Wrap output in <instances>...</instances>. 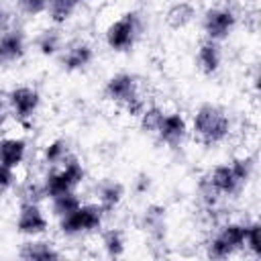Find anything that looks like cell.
<instances>
[{"instance_id":"obj_31","label":"cell","mask_w":261,"mask_h":261,"mask_svg":"<svg viewBox=\"0 0 261 261\" xmlns=\"http://www.w3.org/2000/svg\"><path fill=\"white\" fill-rule=\"evenodd\" d=\"M14 184V169L0 163V194H4Z\"/></svg>"},{"instance_id":"obj_34","label":"cell","mask_w":261,"mask_h":261,"mask_svg":"<svg viewBox=\"0 0 261 261\" xmlns=\"http://www.w3.org/2000/svg\"><path fill=\"white\" fill-rule=\"evenodd\" d=\"M6 118H8V112H6V108L0 104V128L6 124Z\"/></svg>"},{"instance_id":"obj_21","label":"cell","mask_w":261,"mask_h":261,"mask_svg":"<svg viewBox=\"0 0 261 261\" xmlns=\"http://www.w3.org/2000/svg\"><path fill=\"white\" fill-rule=\"evenodd\" d=\"M80 204H82V200H80V196L75 194V190L63 192V194L51 198V210H53V214H55L57 218H61V216L73 212Z\"/></svg>"},{"instance_id":"obj_11","label":"cell","mask_w":261,"mask_h":261,"mask_svg":"<svg viewBox=\"0 0 261 261\" xmlns=\"http://www.w3.org/2000/svg\"><path fill=\"white\" fill-rule=\"evenodd\" d=\"M208 181L220 192V196L224 198V196H234V194H239L245 186L239 181V177L234 175V171H232V167H230V163H222V165H216L208 175Z\"/></svg>"},{"instance_id":"obj_5","label":"cell","mask_w":261,"mask_h":261,"mask_svg":"<svg viewBox=\"0 0 261 261\" xmlns=\"http://www.w3.org/2000/svg\"><path fill=\"white\" fill-rule=\"evenodd\" d=\"M241 249H245V224L243 222H226L206 245V253L210 259H226Z\"/></svg>"},{"instance_id":"obj_22","label":"cell","mask_w":261,"mask_h":261,"mask_svg":"<svg viewBox=\"0 0 261 261\" xmlns=\"http://www.w3.org/2000/svg\"><path fill=\"white\" fill-rule=\"evenodd\" d=\"M102 247H104V253L112 259L116 257H122L124 255V237L118 228H108L102 232Z\"/></svg>"},{"instance_id":"obj_1","label":"cell","mask_w":261,"mask_h":261,"mask_svg":"<svg viewBox=\"0 0 261 261\" xmlns=\"http://www.w3.org/2000/svg\"><path fill=\"white\" fill-rule=\"evenodd\" d=\"M192 133L198 143L212 147L222 143L230 133V118L226 110L218 104L204 102L198 106L194 120H192Z\"/></svg>"},{"instance_id":"obj_18","label":"cell","mask_w":261,"mask_h":261,"mask_svg":"<svg viewBox=\"0 0 261 261\" xmlns=\"http://www.w3.org/2000/svg\"><path fill=\"white\" fill-rule=\"evenodd\" d=\"M122 196H124L122 184H118V181H106L98 190V204L102 206L104 212H110V210H114L122 202Z\"/></svg>"},{"instance_id":"obj_14","label":"cell","mask_w":261,"mask_h":261,"mask_svg":"<svg viewBox=\"0 0 261 261\" xmlns=\"http://www.w3.org/2000/svg\"><path fill=\"white\" fill-rule=\"evenodd\" d=\"M92 59H94V51L88 43H73L63 53L61 65L65 71H80V69L88 67L92 63Z\"/></svg>"},{"instance_id":"obj_27","label":"cell","mask_w":261,"mask_h":261,"mask_svg":"<svg viewBox=\"0 0 261 261\" xmlns=\"http://www.w3.org/2000/svg\"><path fill=\"white\" fill-rule=\"evenodd\" d=\"M198 194H200V200H202V204L204 206H208V208H214L218 202H220V192L208 181V177L204 175L202 179H200V184H198Z\"/></svg>"},{"instance_id":"obj_4","label":"cell","mask_w":261,"mask_h":261,"mask_svg":"<svg viewBox=\"0 0 261 261\" xmlns=\"http://www.w3.org/2000/svg\"><path fill=\"white\" fill-rule=\"evenodd\" d=\"M141 33V16L137 12H126L106 29V45L116 53H126L135 47Z\"/></svg>"},{"instance_id":"obj_9","label":"cell","mask_w":261,"mask_h":261,"mask_svg":"<svg viewBox=\"0 0 261 261\" xmlns=\"http://www.w3.org/2000/svg\"><path fill=\"white\" fill-rule=\"evenodd\" d=\"M49 222L37 202H22L16 218V230L24 237H39L47 230Z\"/></svg>"},{"instance_id":"obj_19","label":"cell","mask_w":261,"mask_h":261,"mask_svg":"<svg viewBox=\"0 0 261 261\" xmlns=\"http://www.w3.org/2000/svg\"><path fill=\"white\" fill-rule=\"evenodd\" d=\"M143 228L149 230L153 237H163L165 230V208L151 204L143 212Z\"/></svg>"},{"instance_id":"obj_12","label":"cell","mask_w":261,"mask_h":261,"mask_svg":"<svg viewBox=\"0 0 261 261\" xmlns=\"http://www.w3.org/2000/svg\"><path fill=\"white\" fill-rule=\"evenodd\" d=\"M24 55V35L18 29L4 31L0 35V65L14 63Z\"/></svg>"},{"instance_id":"obj_17","label":"cell","mask_w":261,"mask_h":261,"mask_svg":"<svg viewBox=\"0 0 261 261\" xmlns=\"http://www.w3.org/2000/svg\"><path fill=\"white\" fill-rule=\"evenodd\" d=\"M18 255L29 261H49V259L61 257V253L53 247V243H47V241H27L22 243Z\"/></svg>"},{"instance_id":"obj_26","label":"cell","mask_w":261,"mask_h":261,"mask_svg":"<svg viewBox=\"0 0 261 261\" xmlns=\"http://www.w3.org/2000/svg\"><path fill=\"white\" fill-rule=\"evenodd\" d=\"M245 249L253 257H261V224L257 220L245 224Z\"/></svg>"},{"instance_id":"obj_6","label":"cell","mask_w":261,"mask_h":261,"mask_svg":"<svg viewBox=\"0 0 261 261\" xmlns=\"http://www.w3.org/2000/svg\"><path fill=\"white\" fill-rule=\"evenodd\" d=\"M237 27V14L226 6H214L208 8L202 16V29L208 39L212 41H224Z\"/></svg>"},{"instance_id":"obj_28","label":"cell","mask_w":261,"mask_h":261,"mask_svg":"<svg viewBox=\"0 0 261 261\" xmlns=\"http://www.w3.org/2000/svg\"><path fill=\"white\" fill-rule=\"evenodd\" d=\"M230 167H232L234 175L239 177V181L243 186H247V181L253 175V159L251 157H237V159L230 161Z\"/></svg>"},{"instance_id":"obj_8","label":"cell","mask_w":261,"mask_h":261,"mask_svg":"<svg viewBox=\"0 0 261 261\" xmlns=\"http://www.w3.org/2000/svg\"><path fill=\"white\" fill-rule=\"evenodd\" d=\"M141 90H139V80L137 75L133 73H116L112 77H108L106 86H104V96L118 104V106H124L133 96H137Z\"/></svg>"},{"instance_id":"obj_13","label":"cell","mask_w":261,"mask_h":261,"mask_svg":"<svg viewBox=\"0 0 261 261\" xmlns=\"http://www.w3.org/2000/svg\"><path fill=\"white\" fill-rule=\"evenodd\" d=\"M220 63H222V51H220L218 41L206 39L204 43H200L198 53H196V65H198V69L204 75H212V73H216L220 69Z\"/></svg>"},{"instance_id":"obj_30","label":"cell","mask_w":261,"mask_h":261,"mask_svg":"<svg viewBox=\"0 0 261 261\" xmlns=\"http://www.w3.org/2000/svg\"><path fill=\"white\" fill-rule=\"evenodd\" d=\"M122 108L126 110V114H128V116L139 118V116L143 114V110L147 108V100H145V96L139 92V94H137V96H133V98H130Z\"/></svg>"},{"instance_id":"obj_15","label":"cell","mask_w":261,"mask_h":261,"mask_svg":"<svg viewBox=\"0 0 261 261\" xmlns=\"http://www.w3.org/2000/svg\"><path fill=\"white\" fill-rule=\"evenodd\" d=\"M24 155H27V143L22 139H16V137L0 139V163L2 165L16 169L24 161Z\"/></svg>"},{"instance_id":"obj_16","label":"cell","mask_w":261,"mask_h":261,"mask_svg":"<svg viewBox=\"0 0 261 261\" xmlns=\"http://www.w3.org/2000/svg\"><path fill=\"white\" fill-rule=\"evenodd\" d=\"M194 18H196V8H194V4L188 2V0L173 2V4L167 8V12H165V22H167V27L173 29V31L186 29Z\"/></svg>"},{"instance_id":"obj_29","label":"cell","mask_w":261,"mask_h":261,"mask_svg":"<svg viewBox=\"0 0 261 261\" xmlns=\"http://www.w3.org/2000/svg\"><path fill=\"white\" fill-rule=\"evenodd\" d=\"M16 2H18L20 12L27 16H37V14L47 12V4H49V0H16Z\"/></svg>"},{"instance_id":"obj_24","label":"cell","mask_w":261,"mask_h":261,"mask_svg":"<svg viewBox=\"0 0 261 261\" xmlns=\"http://www.w3.org/2000/svg\"><path fill=\"white\" fill-rule=\"evenodd\" d=\"M67 157H69V151H67V143H65L63 139L51 141V143L45 147V151H43V159H45V163H49V165H61Z\"/></svg>"},{"instance_id":"obj_33","label":"cell","mask_w":261,"mask_h":261,"mask_svg":"<svg viewBox=\"0 0 261 261\" xmlns=\"http://www.w3.org/2000/svg\"><path fill=\"white\" fill-rule=\"evenodd\" d=\"M149 186H151V179H149L147 175H141V177L137 179V192H147Z\"/></svg>"},{"instance_id":"obj_7","label":"cell","mask_w":261,"mask_h":261,"mask_svg":"<svg viewBox=\"0 0 261 261\" xmlns=\"http://www.w3.org/2000/svg\"><path fill=\"white\" fill-rule=\"evenodd\" d=\"M6 98H8L10 112L14 114V118L18 122H27L29 118H33V114L37 112V108L41 104L39 92L29 86H18V88L10 90Z\"/></svg>"},{"instance_id":"obj_25","label":"cell","mask_w":261,"mask_h":261,"mask_svg":"<svg viewBox=\"0 0 261 261\" xmlns=\"http://www.w3.org/2000/svg\"><path fill=\"white\" fill-rule=\"evenodd\" d=\"M37 47L43 55H55L59 49H61V35L59 31L51 29V31H43L39 37H37Z\"/></svg>"},{"instance_id":"obj_23","label":"cell","mask_w":261,"mask_h":261,"mask_svg":"<svg viewBox=\"0 0 261 261\" xmlns=\"http://www.w3.org/2000/svg\"><path fill=\"white\" fill-rule=\"evenodd\" d=\"M163 116H165V112L159 106H155V104L153 106H147L143 110V114L139 116L141 130L147 133V135H155L157 128H159V124H161V120H163Z\"/></svg>"},{"instance_id":"obj_2","label":"cell","mask_w":261,"mask_h":261,"mask_svg":"<svg viewBox=\"0 0 261 261\" xmlns=\"http://www.w3.org/2000/svg\"><path fill=\"white\" fill-rule=\"evenodd\" d=\"M104 210L100 204H80L73 212L59 218V230L65 237H80L94 232L104 222Z\"/></svg>"},{"instance_id":"obj_20","label":"cell","mask_w":261,"mask_h":261,"mask_svg":"<svg viewBox=\"0 0 261 261\" xmlns=\"http://www.w3.org/2000/svg\"><path fill=\"white\" fill-rule=\"evenodd\" d=\"M80 4H82V0H49V4H47L49 18L55 24H61L73 16V12L80 8Z\"/></svg>"},{"instance_id":"obj_3","label":"cell","mask_w":261,"mask_h":261,"mask_svg":"<svg viewBox=\"0 0 261 261\" xmlns=\"http://www.w3.org/2000/svg\"><path fill=\"white\" fill-rule=\"evenodd\" d=\"M84 175H86V171H84V165L80 163V159L69 155L59 165V169L47 173V177L43 179V194L47 198H53L63 192H71L82 184Z\"/></svg>"},{"instance_id":"obj_32","label":"cell","mask_w":261,"mask_h":261,"mask_svg":"<svg viewBox=\"0 0 261 261\" xmlns=\"http://www.w3.org/2000/svg\"><path fill=\"white\" fill-rule=\"evenodd\" d=\"M8 22H10V14H8V10L0 4V33L8 31Z\"/></svg>"},{"instance_id":"obj_10","label":"cell","mask_w":261,"mask_h":261,"mask_svg":"<svg viewBox=\"0 0 261 261\" xmlns=\"http://www.w3.org/2000/svg\"><path fill=\"white\" fill-rule=\"evenodd\" d=\"M188 135V122L179 112H167L155 133V137L167 147H179Z\"/></svg>"}]
</instances>
